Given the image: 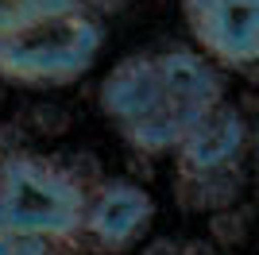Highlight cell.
<instances>
[{"label":"cell","instance_id":"1","mask_svg":"<svg viewBox=\"0 0 259 255\" xmlns=\"http://www.w3.org/2000/svg\"><path fill=\"white\" fill-rule=\"evenodd\" d=\"M97 101L132 151L174 155L190 128L228 101V85L194 47H159L120 58L105 74Z\"/></svg>","mask_w":259,"mask_h":255},{"label":"cell","instance_id":"2","mask_svg":"<svg viewBox=\"0 0 259 255\" xmlns=\"http://www.w3.org/2000/svg\"><path fill=\"white\" fill-rule=\"evenodd\" d=\"M85 201L89 186L62 162L39 155L0 159V232H27L66 244L81 236Z\"/></svg>","mask_w":259,"mask_h":255},{"label":"cell","instance_id":"3","mask_svg":"<svg viewBox=\"0 0 259 255\" xmlns=\"http://www.w3.org/2000/svg\"><path fill=\"white\" fill-rule=\"evenodd\" d=\"M105 27L93 12L77 8L0 39V81L23 89H58L93 70Z\"/></svg>","mask_w":259,"mask_h":255},{"label":"cell","instance_id":"4","mask_svg":"<svg viewBox=\"0 0 259 255\" xmlns=\"http://www.w3.org/2000/svg\"><path fill=\"white\" fill-rule=\"evenodd\" d=\"M194 51L225 74L259 62V0H182Z\"/></svg>","mask_w":259,"mask_h":255},{"label":"cell","instance_id":"5","mask_svg":"<svg viewBox=\"0 0 259 255\" xmlns=\"http://www.w3.org/2000/svg\"><path fill=\"white\" fill-rule=\"evenodd\" d=\"M155 221V197L136 182L112 178L101 182L97 190H89L85 201V221H81V236L93 240V247L108 255L132 251L143 240V232Z\"/></svg>","mask_w":259,"mask_h":255},{"label":"cell","instance_id":"6","mask_svg":"<svg viewBox=\"0 0 259 255\" xmlns=\"http://www.w3.org/2000/svg\"><path fill=\"white\" fill-rule=\"evenodd\" d=\"M244 151H248V120L232 101H225L190 128V136L174 147V159L182 178H205L236 170Z\"/></svg>","mask_w":259,"mask_h":255},{"label":"cell","instance_id":"7","mask_svg":"<svg viewBox=\"0 0 259 255\" xmlns=\"http://www.w3.org/2000/svg\"><path fill=\"white\" fill-rule=\"evenodd\" d=\"M77 8H81V0H0V39Z\"/></svg>","mask_w":259,"mask_h":255},{"label":"cell","instance_id":"8","mask_svg":"<svg viewBox=\"0 0 259 255\" xmlns=\"http://www.w3.org/2000/svg\"><path fill=\"white\" fill-rule=\"evenodd\" d=\"M0 255H54V244L27 232H0Z\"/></svg>","mask_w":259,"mask_h":255},{"label":"cell","instance_id":"9","mask_svg":"<svg viewBox=\"0 0 259 255\" xmlns=\"http://www.w3.org/2000/svg\"><path fill=\"white\" fill-rule=\"evenodd\" d=\"M143 255H182V247H178V244H170V240H155V244L147 247Z\"/></svg>","mask_w":259,"mask_h":255}]
</instances>
